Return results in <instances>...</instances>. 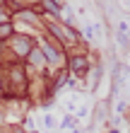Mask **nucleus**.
<instances>
[{
	"instance_id": "f257e3e1",
	"label": "nucleus",
	"mask_w": 130,
	"mask_h": 133,
	"mask_svg": "<svg viewBox=\"0 0 130 133\" xmlns=\"http://www.w3.org/2000/svg\"><path fill=\"white\" fill-rule=\"evenodd\" d=\"M70 70H72V73H87V61L85 58H82V56H72L70 58Z\"/></svg>"
},
{
	"instance_id": "f03ea898",
	"label": "nucleus",
	"mask_w": 130,
	"mask_h": 133,
	"mask_svg": "<svg viewBox=\"0 0 130 133\" xmlns=\"http://www.w3.org/2000/svg\"><path fill=\"white\" fill-rule=\"evenodd\" d=\"M29 56H32V63H41V61H43V53L41 51H32Z\"/></svg>"
},
{
	"instance_id": "7ed1b4c3",
	"label": "nucleus",
	"mask_w": 130,
	"mask_h": 133,
	"mask_svg": "<svg viewBox=\"0 0 130 133\" xmlns=\"http://www.w3.org/2000/svg\"><path fill=\"white\" fill-rule=\"evenodd\" d=\"M12 34V27L10 24H3V27H0V36H10Z\"/></svg>"
}]
</instances>
